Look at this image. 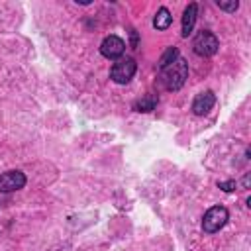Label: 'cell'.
<instances>
[{
    "label": "cell",
    "mask_w": 251,
    "mask_h": 251,
    "mask_svg": "<svg viewBox=\"0 0 251 251\" xmlns=\"http://www.w3.org/2000/svg\"><path fill=\"white\" fill-rule=\"evenodd\" d=\"M25 186V175L22 171H6L0 175V192H14Z\"/></svg>",
    "instance_id": "6"
},
{
    "label": "cell",
    "mask_w": 251,
    "mask_h": 251,
    "mask_svg": "<svg viewBox=\"0 0 251 251\" xmlns=\"http://www.w3.org/2000/svg\"><path fill=\"white\" fill-rule=\"evenodd\" d=\"M176 59H178V49H176V47H169V49L161 55V59H159V69L169 67V65L175 63Z\"/></svg>",
    "instance_id": "11"
},
{
    "label": "cell",
    "mask_w": 251,
    "mask_h": 251,
    "mask_svg": "<svg viewBox=\"0 0 251 251\" xmlns=\"http://www.w3.org/2000/svg\"><path fill=\"white\" fill-rule=\"evenodd\" d=\"M249 180H251V176H249V175H245V176H243V180H241L243 188H249Z\"/></svg>",
    "instance_id": "14"
},
{
    "label": "cell",
    "mask_w": 251,
    "mask_h": 251,
    "mask_svg": "<svg viewBox=\"0 0 251 251\" xmlns=\"http://www.w3.org/2000/svg\"><path fill=\"white\" fill-rule=\"evenodd\" d=\"M137 45V33L131 29V47H135Z\"/></svg>",
    "instance_id": "15"
},
{
    "label": "cell",
    "mask_w": 251,
    "mask_h": 251,
    "mask_svg": "<svg viewBox=\"0 0 251 251\" xmlns=\"http://www.w3.org/2000/svg\"><path fill=\"white\" fill-rule=\"evenodd\" d=\"M124 51H126V41L118 35H108L100 43V53L106 59H120L124 55Z\"/></svg>",
    "instance_id": "5"
},
{
    "label": "cell",
    "mask_w": 251,
    "mask_h": 251,
    "mask_svg": "<svg viewBox=\"0 0 251 251\" xmlns=\"http://www.w3.org/2000/svg\"><path fill=\"white\" fill-rule=\"evenodd\" d=\"M220 10H226V12H235L239 8V2L237 0H218L216 2Z\"/></svg>",
    "instance_id": "12"
},
{
    "label": "cell",
    "mask_w": 251,
    "mask_h": 251,
    "mask_svg": "<svg viewBox=\"0 0 251 251\" xmlns=\"http://www.w3.org/2000/svg\"><path fill=\"white\" fill-rule=\"evenodd\" d=\"M171 24H173L171 12H169L167 8H159L157 14H155V18H153V27H155V29H167Z\"/></svg>",
    "instance_id": "9"
},
{
    "label": "cell",
    "mask_w": 251,
    "mask_h": 251,
    "mask_svg": "<svg viewBox=\"0 0 251 251\" xmlns=\"http://www.w3.org/2000/svg\"><path fill=\"white\" fill-rule=\"evenodd\" d=\"M214 104H216L214 92H212V90H204V92L196 94V98H194V102H192V112H194L196 116H204V114H208V112L212 110Z\"/></svg>",
    "instance_id": "7"
},
{
    "label": "cell",
    "mask_w": 251,
    "mask_h": 251,
    "mask_svg": "<svg viewBox=\"0 0 251 251\" xmlns=\"http://www.w3.org/2000/svg\"><path fill=\"white\" fill-rule=\"evenodd\" d=\"M135 69H137V65H135V61H133L131 57H120V59L114 63V67H112V71H110V76H112V80L118 82V84H127V82L133 78Z\"/></svg>",
    "instance_id": "4"
},
{
    "label": "cell",
    "mask_w": 251,
    "mask_h": 251,
    "mask_svg": "<svg viewBox=\"0 0 251 251\" xmlns=\"http://www.w3.org/2000/svg\"><path fill=\"white\" fill-rule=\"evenodd\" d=\"M188 76V63L184 59H176L169 67L161 69V82L167 90H178Z\"/></svg>",
    "instance_id": "1"
},
{
    "label": "cell",
    "mask_w": 251,
    "mask_h": 251,
    "mask_svg": "<svg viewBox=\"0 0 251 251\" xmlns=\"http://www.w3.org/2000/svg\"><path fill=\"white\" fill-rule=\"evenodd\" d=\"M218 47H220L218 37L212 31H208V29L198 31L196 37H194V41H192V49L200 57H212L218 51Z\"/></svg>",
    "instance_id": "2"
},
{
    "label": "cell",
    "mask_w": 251,
    "mask_h": 251,
    "mask_svg": "<svg viewBox=\"0 0 251 251\" xmlns=\"http://www.w3.org/2000/svg\"><path fill=\"white\" fill-rule=\"evenodd\" d=\"M227 218H229V212L224 206H214V208H210L204 214V218H202V229L206 233H216V231H220L226 226Z\"/></svg>",
    "instance_id": "3"
},
{
    "label": "cell",
    "mask_w": 251,
    "mask_h": 251,
    "mask_svg": "<svg viewBox=\"0 0 251 251\" xmlns=\"http://www.w3.org/2000/svg\"><path fill=\"white\" fill-rule=\"evenodd\" d=\"M155 106H157V96L155 94H147V96L139 98L133 104V110L135 112H151V110H155Z\"/></svg>",
    "instance_id": "10"
},
{
    "label": "cell",
    "mask_w": 251,
    "mask_h": 251,
    "mask_svg": "<svg viewBox=\"0 0 251 251\" xmlns=\"http://www.w3.org/2000/svg\"><path fill=\"white\" fill-rule=\"evenodd\" d=\"M218 186H220L224 192H231V190H235L237 182H235V180H226V182H218Z\"/></svg>",
    "instance_id": "13"
},
{
    "label": "cell",
    "mask_w": 251,
    "mask_h": 251,
    "mask_svg": "<svg viewBox=\"0 0 251 251\" xmlns=\"http://www.w3.org/2000/svg\"><path fill=\"white\" fill-rule=\"evenodd\" d=\"M196 14H198V6L196 4H188L184 14H182V37H188L194 29V24H196Z\"/></svg>",
    "instance_id": "8"
}]
</instances>
